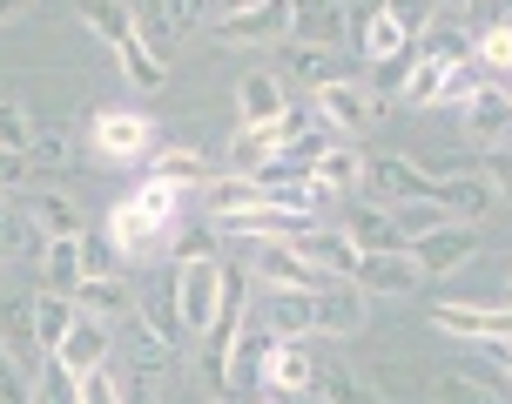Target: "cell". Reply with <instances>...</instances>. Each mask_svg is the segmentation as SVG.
I'll return each instance as SVG.
<instances>
[{"instance_id":"6da1fadb","label":"cell","mask_w":512,"mask_h":404,"mask_svg":"<svg viewBox=\"0 0 512 404\" xmlns=\"http://www.w3.org/2000/svg\"><path fill=\"white\" fill-rule=\"evenodd\" d=\"M81 21L108 41V54L122 61V75L135 81V88H162L169 68L149 54V41H142V27H135V7H128V0H81Z\"/></svg>"},{"instance_id":"7a4b0ae2","label":"cell","mask_w":512,"mask_h":404,"mask_svg":"<svg viewBox=\"0 0 512 404\" xmlns=\"http://www.w3.org/2000/svg\"><path fill=\"white\" fill-rule=\"evenodd\" d=\"M176 196H182V182L149 176L128 202H115V216H108V236H115V250H122V256H142V250H149L155 236L176 223Z\"/></svg>"},{"instance_id":"3957f363","label":"cell","mask_w":512,"mask_h":404,"mask_svg":"<svg viewBox=\"0 0 512 404\" xmlns=\"http://www.w3.org/2000/svg\"><path fill=\"white\" fill-rule=\"evenodd\" d=\"M216 303H223V263L216 256H182V270H176V317L182 330H209L216 324Z\"/></svg>"},{"instance_id":"277c9868","label":"cell","mask_w":512,"mask_h":404,"mask_svg":"<svg viewBox=\"0 0 512 404\" xmlns=\"http://www.w3.org/2000/svg\"><path fill=\"white\" fill-rule=\"evenodd\" d=\"M465 142L472 149H512V95L499 81H472V95H465Z\"/></svg>"},{"instance_id":"5b68a950","label":"cell","mask_w":512,"mask_h":404,"mask_svg":"<svg viewBox=\"0 0 512 404\" xmlns=\"http://www.w3.org/2000/svg\"><path fill=\"white\" fill-rule=\"evenodd\" d=\"M256 277L277 283V290H324L331 270H317L310 256H297L290 236H256Z\"/></svg>"},{"instance_id":"8992f818","label":"cell","mask_w":512,"mask_h":404,"mask_svg":"<svg viewBox=\"0 0 512 404\" xmlns=\"http://www.w3.org/2000/svg\"><path fill=\"white\" fill-rule=\"evenodd\" d=\"M405 256L418 263V277H452V270H465V263L479 256V243H472L465 223H438V229H425V236H411Z\"/></svg>"},{"instance_id":"52a82bcc","label":"cell","mask_w":512,"mask_h":404,"mask_svg":"<svg viewBox=\"0 0 512 404\" xmlns=\"http://www.w3.org/2000/svg\"><path fill=\"white\" fill-rule=\"evenodd\" d=\"M209 0H135V27H142V41H149V54L169 68V48H176V34L189 21H203Z\"/></svg>"},{"instance_id":"ba28073f","label":"cell","mask_w":512,"mask_h":404,"mask_svg":"<svg viewBox=\"0 0 512 404\" xmlns=\"http://www.w3.org/2000/svg\"><path fill=\"white\" fill-rule=\"evenodd\" d=\"M270 351H277V330L263 324H243L236 330V344H230V357H223V378L216 384H230V391H256V378H263V364H270Z\"/></svg>"},{"instance_id":"9c48e42d","label":"cell","mask_w":512,"mask_h":404,"mask_svg":"<svg viewBox=\"0 0 512 404\" xmlns=\"http://www.w3.org/2000/svg\"><path fill=\"white\" fill-rule=\"evenodd\" d=\"M351 283H358L364 297H411V290H418V263H411L405 250H364Z\"/></svg>"},{"instance_id":"30bf717a","label":"cell","mask_w":512,"mask_h":404,"mask_svg":"<svg viewBox=\"0 0 512 404\" xmlns=\"http://www.w3.org/2000/svg\"><path fill=\"white\" fill-rule=\"evenodd\" d=\"M364 182H371L384 202H438V182L445 176H425V169H411L398 155H371V162H364Z\"/></svg>"},{"instance_id":"8fae6325","label":"cell","mask_w":512,"mask_h":404,"mask_svg":"<svg viewBox=\"0 0 512 404\" xmlns=\"http://www.w3.org/2000/svg\"><path fill=\"white\" fill-rule=\"evenodd\" d=\"M317 108H324V122L344 128V135H364V128L384 115V101L358 81H331V88H317Z\"/></svg>"},{"instance_id":"7c38bea8","label":"cell","mask_w":512,"mask_h":404,"mask_svg":"<svg viewBox=\"0 0 512 404\" xmlns=\"http://www.w3.org/2000/svg\"><path fill=\"white\" fill-rule=\"evenodd\" d=\"M290 7L297 0H263V7H243V14H223L216 34L223 41H283L290 34Z\"/></svg>"},{"instance_id":"4fadbf2b","label":"cell","mask_w":512,"mask_h":404,"mask_svg":"<svg viewBox=\"0 0 512 404\" xmlns=\"http://www.w3.org/2000/svg\"><path fill=\"white\" fill-rule=\"evenodd\" d=\"M438 330L452 337H486V344H512V310H472V303H438L432 310Z\"/></svg>"},{"instance_id":"5bb4252c","label":"cell","mask_w":512,"mask_h":404,"mask_svg":"<svg viewBox=\"0 0 512 404\" xmlns=\"http://www.w3.org/2000/svg\"><path fill=\"white\" fill-rule=\"evenodd\" d=\"M95 149L108 162H135V155H149V122L128 108H108V115H95Z\"/></svg>"},{"instance_id":"9a60e30c","label":"cell","mask_w":512,"mask_h":404,"mask_svg":"<svg viewBox=\"0 0 512 404\" xmlns=\"http://www.w3.org/2000/svg\"><path fill=\"white\" fill-rule=\"evenodd\" d=\"M317 357H310L304 337H277V351H270V364H263V378L277 384V391H317Z\"/></svg>"},{"instance_id":"2e32d148","label":"cell","mask_w":512,"mask_h":404,"mask_svg":"<svg viewBox=\"0 0 512 404\" xmlns=\"http://www.w3.org/2000/svg\"><path fill=\"white\" fill-rule=\"evenodd\" d=\"M344 236H351L358 250H411V236L398 229V216H391V209H378V202H351Z\"/></svg>"},{"instance_id":"e0dca14e","label":"cell","mask_w":512,"mask_h":404,"mask_svg":"<svg viewBox=\"0 0 512 404\" xmlns=\"http://www.w3.org/2000/svg\"><path fill=\"white\" fill-rule=\"evenodd\" d=\"M358 324H364V290L351 277L324 283V290H317V330H324V337H351Z\"/></svg>"},{"instance_id":"ac0fdd59","label":"cell","mask_w":512,"mask_h":404,"mask_svg":"<svg viewBox=\"0 0 512 404\" xmlns=\"http://www.w3.org/2000/svg\"><path fill=\"white\" fill-rule=\"evenodd\" d=\"M81 283H88V263H81V236H54L48 250H41V290H54V297H75Z\"/></svg>"},{"instance_id":"d6986e66","label":"cell","mask_w":512,"mask_h":404,"mask_svg":"<svg viewBox=\"0 0 512 404\" xmlns=\"http://www.w3.org/2000/svg\"><path fill=\"white\" fill-rule=\"evenodd\" d=\"M317 202H331V189L317 176H290V182H263V209H277L283 223H304L317 216Z\"/></svg>"},{"instance_id":"ffe728a7","label":"cell","mask_w":512,"mask_h":404,"mask_svg":"<svg viewBox=\"0 0 512 404\" xmlns=\"http://www.w3.org/2000/svg\"><path fill=\"white\" fill-rule=\"evenodd\" d=\"M290 243H297V256H310V263H317V270H331V277H351V270H358V256H364L351 236H324V229H297Z\"/></svg>"},{"instance_id":"44dd1931","label":"cell","mask_w":512,"mask_h":404,"mask_svg":"<svg viewBox=\"0 0 512 404\" xmlns=\"http://www.w3.org/2000/svg\"><path fill=\"white\" fill-rule=\"evenodd\" d=\"M75 324H81L75 297H54V290H41V303H34V344H41V357H54V351H61Z\"/></svg>"},{"instance_id":"7402d4cb","label":"cell","mask_w":512,"mask_h":404,"mask_svg":"<svg viewBox=\"0 0 512 404\" xmlns=\"http://www.w3.org/2000/svg\"><path fill=\"white\" fill-rule=\"evenodd\" d=\"M263 324L277 337H310L317 330V290H277L270 310H263Z\"/></svg>"},{"instance_id":"603a6c76","label":"cell","mask_w":512,"mask_h":404,"mask_svg":"<svg viewBox=\"0 0 512 404\" xmlns=\"http://www.w3.org/2000/svg\"><path fill=\"white\" fill-rule=\"evenodd\" d=\"M203 209H209V223H223V216H243V209H263V182H256V176L203 182Z\"/></svg>"},{"instance_id":"cb8c5ba5","label":"cell","mask_w":512,"mask_h":404,"mask_svg":"<svg viewBox=\"0 0 512 404\" xmlns=\"http://www.w3.org/2000/svg\"><path fill=\"white\" fill-rule=\"evenodd\" d=\"M236 101H243V128H263V122H283L290 115V95H283L277 75H250L236 88Z\"/></svg>"},{"instance_id":"d4e9b609","label":"cell","mask_w":512,"mask_h":404,"mask_svg":"<svg viewBox=\"0 0 512 404\" xmlns=\"http://www.w3.org/2000/svg\"><path fill=\"white\" fill-rule=\"evenodd\" d=\"M128 303H135V290H128L122 277H88L75 290V310L81 317H95V324H108V317H128Z\"/></svg>"},{"instance_id":"484cf974","label":"cell","mask_w":512,"mask_h":404,"mask_svg":"<svg viewBox=\"0 0 512 404\" xmlns=\"http://www.w3.org/2000/svg\"><path fill=\"white\" fill-rule=\"evenodd\" d=\"M41 250H48V229L34 216H21L14 202H0V263L7 256H41Z\"/></svg>"},{"instance_id":"4316f807","label":"cell","mask_w":512,"mask_h":404,"mask_svg":"<svg viewBox=\"0 0 512 404\" xmlns=\"http://www.w3.org/2000/svg\"><path fill=\"white\" fill-rule=\"evenodd\" d=\"M54 357H61L68 371H95V364L108 357V324H95V317H81V324L68 330V344H61Z\"/></svg>"},{"instance_id":"83f0119b","label":"cell","mask_w":512,"mask_h":404,"mask_svg":"<svg viewBox=\"0 0 512 404\" xmlns=\"http://www.w3.org/2000/svg\"><path fill=\"white\" fill-rule=\"evenodd\" d=\"M486 202H499L486 189V176H445L438 182V209H445V216H479Z\"/></svg>"},{"instance_id":"f1b7e54d","label":"cell","mask_w":512,"mask_h":404,"mask_svg":"<svg viewBox=\"0 0 512 404\" xmlns=\"http://www.w3.org/2000/svg\"><path fill=\"white\" fill-rule=\"evenodd\" d=\"M351 48H364L371 61H391V54L411 48V41H405V27H398V21L378 7V14H364V21H358V41H351Z\"/></svg>"},{"instance_id":"f546056e","label":"cell","mask_w":512,"mask_h":404,"mask_svg":"<svg viewBox=\"0 0 512 404\" xmlns=\"http://www.w3.org/2000/svg\"><path fill=\"white\" fill-rule=\"evenodd\" d=\"M445 88H452V61L418 54V68H411V81H405V101L411 108H432V101H445Z\"/></svg>"},{"instance_id":"4dcf8cb0","label":"cell","mask_w":512,"mask_h":404,"mask_svg":"<svg viewBox=\"0 0 512 404\" xmlns=\"http://www.w3.org/2000/svg\"><path fill=\"white\" fill-rule=\"evenodd\" d=\"M418 54H432V61H452V68H465V54H472V34H465L459 21H445V14H438L432 27H425V48Z\"/></svg>"},{"instance_id":"1f68e13d","label":"cell","mask_w":512,"mask_h":404,"mask_svg":"<svg viewBox=\"0 0 512 404\" xmlns=\"http://www.w3.org/2000/svg\"><path fill=\"white\" fill-rule=\"evenodd\" d=\"M310 176H317V182L337 196V189H351V182L364 176V162H358V149H337V142H331V149L317 155V169H310Z\"/></svg>"},{"instance_id":"d6a6232c","label":"cell","mask_w":512,"mask_h":404,"mask_svg":"<svg viewBox=\"0 0 512 404\" xmlns=\"http://www.w3.org/2000/svg\"><path fill=\"white\" fill-rule=\"evenodd\" d=\"M290 68H297V81H310V88H331L337 75V54L331 48H304V41H290Z\"/></svg>"},{"instance_id":"836d02e7","label":"cell","mask_w":512,"mask_h":404,"mask_svg":"<svg viewBox=\"0 0 512 404\" xmlns=\"http://www.w3.org/2000/svg\"><path fill=\"white\" fill-rule=\"evenodd\" d=\"M317 398H324V404H384L378 391H364L351 371H331V364L317 371Z\"/></svg>"},{"instance_id":"e575fe53","label":"cell","mask_w":512,"mask_h":404,"mask_svg":"<svg viewBox=\"0 0 512 404\" xmlns=\"http://www.w3.org/2000/svg\"><path fill=\"white\" fill-rule=\"evenodd\" d=\"M41 404H81V384L61 357H41Z\"/></svg>"},{"instance_id":"d590c367","label":"cell","mask_w":512,"mask_h":404,"mask_svg":"<svg viewBox=\"0 0 512 404\" xmlns=\"http://www.w3.org/2000/svg\"><path fill=\"white\" fill-rule=\"evenodd\" d=\"M0 149H14V155L34 149V115L21 101H0Z\"/></svg>"},{"instance_id":"8d00e7d4","label":"cell","mask_w":512,"mask_h":404,"mask_svg":"<svg viewBox=\"0 0 512 404\" xmlns=\"http://www.w3.org/2000/svg\"><path fill=\"white\" fill-rule=\"evenodd\" d=\"M384 14L405 27V41H425V27L438 21V0H384Z\"/></svg>"},{"instance_id":"74e56055","label":"cell","mask_w":512,"mask_h":404,"mask_svg":"<svg viewBox=\"0 0 512 404\" xmlns=\"http://www.w3.org/2000/svg\"><path fill=\"white\" fill-rule=\"evenodd\" d=\"M135 357H142V371L155 378V371H169V364H176V344H169L155 324H135Z\"/></svg>"},{"instance_id":"f35d334b","label":"cell","mask_w":512,"mask_h":404,"mask_svg":"<svg viewBox=\"0 0 512 404\" xmlns=\"http://www.w3.org/2000/svg\"><path fill=\"white\" fill-rule=\"evenodd\" d=\"M155 176H162V182H209L196 149H162V155H155Z\"/></svg>"},{"instance_id":"ab89813d","label":"cell","mask_w":512,"mask_h":404,"mask_svg":"<svg viewBox=\"0 0 512 404\" xmlns=\"http://www.w3.org/2000/svg\"><path fill=\"white\" fill-rule=\"evenodd\" d=\"M41 229H48V243H54V236H81L75 202H68V196H41Z\"/></svg>"},{"instance_id":"60d3db41","label":"cell","mask_w":512,"mask_h":404,"mask_svg":"<svg viewBox=\"0 0 512 404\" xmlns=\"http://www.w3.org/2000/svg\"><path fill=\"white\" fill-rule=\"evenodd\" d=\"M0 404H34V391H27V364L7 357V337H0Z\"/></svg>"},{"instance_id":"b9f144b4","label":"cell","mask_w":512,"mask_h":404,"mask_svg":"<svg viewBox=\"0 0 512 404\" xmlns=\"http://www.w3.org/2000/svg\"><path fill=\"white\" fill-rule=\"evenodd\" d=\"M472 54H479L486 68H512V27H486V34L472 41Z\"/></svg>"},{"instance_id":"7bdbcfd3","label":"cell","mask_w":512,"mask_h":404,"mask_svg":"<svg viewBox=\"0 0 512 404\" xmlns=\"http://www.w3.org/2000/svg\"><path fill=\"white\" fill-rule=\"evenodd\" d=\"M81 263H88V277H115V236H88L81 229Z\"/></svg>"},{"instance_id":"ee69618b","label":"cell","mask_w":512,"mask_h":404,"mask_svg":"<svg viewBox=\"0 0 512 404\" xmlns=\"http://www.w3.org/2000/svg\"><path fill=\"white\" fill-rule=\"evenodd\" d=\"M27 162L61 169V162H68V135H61V128H34V149H27Z\"/></svg>"},{"instance_id":"f6af8a7d","label":"cell","mask_w":512,"mask_h":404,"mask_svg":"<svg viewBox=\"0 0 512 404\" xmlns=\"http://www.w3.org/2000/svg\"><path fill=\"white\" fill-rule=\"evenodd\" d=\"M75 384H81V404H122V391H115V378H108V364L75 371Z\"/></svg>"},{"instance_id":"bcb514c9","label":"cell","mask_w":512,"mask_h":404,"mask_svg":"<svg viewBox=\"0 0 512 404\" xmlns=\"http://www.w3.org/2000/svg\"><path fill=\"white\" fill-rule=\"evenodd\" d=\"M438 404H499L479 378H445L438 384Z\"/></svg>"},{"instance_id":"7dc6e473","label":"cell","mask_w":512,"mask_h":404,"mask_svg":"<svg viewBox=\"0 0 512 404\" xmlns=\"http://www.w3.org/2000/svg\"><path fill=\"white\" fill-rule=\"evenodd\" d=\"M479 176H486L492 196H506V202H512V149H486V169H479Z\"/></svg>"},{"instance_id":"c3c4849f","label":"cell","mask_w":512,"mask_h":404,"mask_svg":"<svg viewBox=\"0 0 512 404\" xmlns=\"http://www.w3.org/2000/svg\"><path fill=\"white\" fill-rule=\"evenodd\" d=\"M27 176H34V162H27V155H14V149H0V189H21Z\"/></svg>"},{"instance_id":"681fc988","label":"cell","mask_w":512,"mask_h":404,"mask_svg":"<svg viewBox=\"0 0 512 404\" xmlns=\"http://www.w3.org/2000/svg\"><path fill=\"white\" fill-rule=\"evenodd\" d=\"M27 7H34V0H0V21H21Z\"/></svg>"},{"instance_id":"f907efd6","label":"cell","mask_w":512,"mask_h":404,"mask_svg":"<svg viewBox=\"0 0 512 404\" xmlns=\"http://www.w3.org/2000/svg\"><path fill=\"white\" fill-rule=\"evenodd\" d=\"M243 7H250V0H209V14H216V21H223V14H243Z\"/></svg>"},{"instance_id":"816d5d0a","label":"cell","mask_w":512,"mask_h":404,"mask_svg":"<svg viewBox=\"0 0 512 404\" xmlns=\"http://www.w3.org/2000/svg\"><path fill=\"white\" fill-rule=\"evenodd\" d=\"M499 364H506V378H512V344H499Z\"/></svg>"},{"instance_id":"f5cc1de1","label":"cell","mask_w":512,"mask_h":404,"mask_svg":"<svg viewBox=\"0 0 512 404\" xmlns=\"http://www.w3.org/2000/svg\"><path fill=\"white\" fill-rule=\"evenodd\" d=\"M438 7H472V0H438Z\"/></svg>"},{"instance_id":"db71d44e","label":"cell","mask_w":512,"mask_h":404,"mask_svg":"<svg viewBox=\"0 0 512 404\" xmlns=\"http://www.w3.org/2000/svg\"><path fill=\"white\" fill-rule=\"evenodd\" d=\"M337 7H351V0H337Z\"/></svg>"},{"instance_id":"11a10c76","label":"cell","mask_w":512,"mask_h":404,"mask_svg":"<svg viewBox=\"0 0 512 404\" xmlns=\"http://www.w3.org/2000/svg\"><path fill=\"white\" fill-rule=\"evenodd\" d=\"M250 7H263V0H250Z\"/></svg>"}]
</instances>
